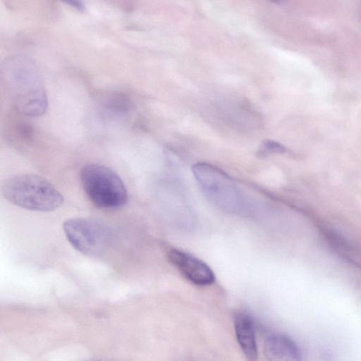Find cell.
<instances>
[{"mask_svg":"<svg viewBox=\"0 0 361 361\" xmlns=\"http://www.w3.org/2000/svg\"><path fill=\"white\" fill-rule=\"evenodd\" d=\"M80 180L88 199L98 208L116 209L127 202L128 192L123 181L116 172L104 165L84 166Z\"/></svg>","mask_w":361,"mask_h":361,"instance_id":"cell-4","label":"cell"},{"mask_svg":"<svg viewBox=\"0 0 361 361\" xmlns=\"http://www.w3.org/2000/svg\"><path fill=\"white\" fill-rule=\"evenodd\" d=\"M286 150L284 146L274 140H266L262 142L257 152V156L266 157L270 154L283 153Z\"/></svg>","mask_w":361,"mask_h":361,"instance_id":"cell-10","label":"cell"},{"mask_svg":"<svg viewBox=\"0 0 361 361\" xmlns=\"http://www.w3.org/2000/svg\"><path fill=\"white\" fill-rule=\"evenodd\" d=\"M233 324L237 341L247 361H257V347L254 321L243 310L235 312Z\"/></svg>","mask_w":361,"mask_h":361,"instance_id":"cell-7","label":"cell"},{"mask_svg":"<svg viewBox=\"0 0 361 361\" xmlns=\"http://www.w3.org/2000/svg\"><path fill=\"white\" fill-rule=\"evenodd\" d=\"M63 231L73 247L89 257L103 255L113 241L111 229L92 219H68L63 224Z\"/></svg>","mask_w":361,"mask_h":361,"instance_id":"cell-5","label":"cell"},{"mask_svg":"<svg viewBox=\"0 0 361 361\" xmlns=\"http://www.w3.org/2000/svg\"><path fill=\"white\" fill-rule=\"evenodd\" d=\"M192 172L202 191L216 207L228 213L247 216L252 205L245 194L226 173L216 166L196 163Z\"/></svg>","mask_w":361,"mask_h":361,"instance_id":"cell-2","label":"cell"},{"mask_svg":"<svg viewBox=\"0 0 361 361\" xmlns=\"http://www.w3.org/2000/svg\"><path fill=\"white\" fill-rule=\"evenodd\" d=\"M1 75L14 108L22 114L36 117L48 106L46 91L35 63L23 56L7 59Z\"/></svg>","mask_w":361,"mask_h":361,"instance_id":"cell-1","label":"cell"},{"mask_svg":"<svg viewBox=\"0 0 361 361\" xmlns=\"http://www.w3.org/2000/svg\"><path fill=\"white\" fill-rule=\"evenodd\" d=\"M268 361H301L300 348L289 336L276 333L267 337L264 345Z\"/></svg>","mask_w":361,"mask_h":361,"instance_id":"cell-8","label":"cell"},{"mask_svg":"<svg viewBox=\"0 0 361 361\" xmlns=\"http://www.w3.org/2000/svg\"><path fill=\"white\" fill-rule=\"evenodd\" d=\"M130 103L123 94H116L107 101L106 107L111 112L126 114L130 110Z\"/></svg>","mask_w":361,"mask_h":361,"instance_id":"cell-9","label":"cell"},{"mask_svg":"<svg viewBox=\"0 0 361 361\" xmlns=\"http://www.w3.org/2000/svg\"><path fill=\"white\" fill-rule=\"evenodd\" d=\"M66 4L69 5L72 8H74L75 10H77L79 12H84L85 11V7L81 1H66Z\"/></svg>","mask_w":361,"mask_h":361,"instance_id":"cell-11","label":"cell"},{"mask_svg":"<svg viewBox=\"0 0 361 361\" xmlns=\"http://www.w3.org/2000/svg\"><path fill=\"white\" fill-rule=\"evenodd\" d=\"M169 259L181 274L192 283L204 286L212 284L215 276L211 268L203 261L178 249L169 250Z\"/></svg>","mask_w":361,"mask_h":361,"instance_id":"cell-6","label":"cell"},{"mask_svg":"<svg viewBox=\"0 0 361 361\" xmlns=\"http://www.w3.org/2000/svg\"><path fill=\"white\" fill-rule=\"evenodd\" d=\"M1 192L12 204L34 211H52L63 202L61 193L48 180L35 174L10 177L4 183Z\"/></svg>","mask_w":361,"mask_h":361,"instance_id":"cell-3","label":"cell"}]
</instances>
